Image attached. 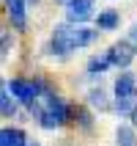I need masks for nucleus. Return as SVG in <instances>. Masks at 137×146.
I'll return each mask as SVG.
<instances>
[{
    "instance_id": "f257e3e1",
    "label": "nucleus",
    "mask_w": 137,
    "mask_h": 146,
    "mask_svg": "<svg viewBox=\"0 0 137 146\" xmlns=\"http://www.w3.org/2000/svg\"><path fill=\"white\" fill-rule=\"evenodd\" d=\"M8 94L19 102H36L39 99L41 91H47V83L41 80V77H33V80H25V77H14V80L6 83Z\"/></svg>"
},
{
    "instance_id": "f03ea898",
    "label": "nucleus",
    "mask_w": 137,
    "mask_h": 146,
    "mask_svg": "<svg viewBox=\"0 0 137 146\" xmlns=\"http://www.w3.org/2000/svg\"><path fill=\"white\" fill-rule=\"evenodd\" d=\"M66 119H69V105H66L60 97H49L44 110H39V121H41V127H47V130L63 127Z\"/></svg>"
},
{
    "instance_id": "7ed1b4c3",
    "label": "nucleus",
    "mask_w": 137,
    "mask_h": 146,
    "mask_svg": "<svg viewBox=\"0 0 137 146\" xmlns=\"http://www.w3.org/2000/svg\"><path fill=\"white\" fill-rule=\"evenodd\" d=\"M115 97H118V102H115V110H118V113H129L132 108H134V102H137V83H134L132 74L123 72L121 77L115 80ZM132 113H134V110H132Z\"/></svg>"
},
{
    "instance_id": "20e7f679",
    "label": "nucleus",
    "mask_w": 137,
    "mask_h": 146,
    "mask_svg": "<svg viewBox=\"0 0 137 146\" xmlns=\"http://www.w3.org/2000/svg\"><path fill=\"white\" fill-rule=\"evenodd\" d=\"M71 28H66V25H58L55 28V33H52V39H49V50L55 52L58 58H69L74 52V36H71Z\"/></svg>"
},
{
    "instance_id": "39448f33",
    "label": "nucleus",
    "mask_w": 137,
    "mask_h": 146,
    "mask_svg": "<svg viewBox=\"0 0 137 146\" xmlns=\"http://www.w3.org/2000/svg\"><path fill=\"white\" fill-rule=\"evenodd\" d=\"M3 3H6V14H8V19H11V25H14L16 31H22L25 22H28L25 0H3Z\"/></svg>"
},
{
    "instance_id": "423d86ee",
    "label": "nucleus",
    "mask_w": 137,
    "mask_h": 146,
    "mask_svg": "<svg viewBox=\"0 0 137 146\" xmlns=\"http://www.w3.org/2000/svg\"><path fill=\"white\" fill-rule=\"evenodd\" d=\"M134 44L132 41H118L113 50H110V58H113V64H118V66H129L132 61H134Z\"/></svg>"
},
{
    "instance_id": "0eeeda50",
    "label": "nucleus",
    "mask_w": 137,
    "mask_h": 146,
    "mask_svg": "<svg viewBox=\"0 0 137 146\" xmlns=\"http://www.w3.org/2000/svg\"><path fill=\"white\" fill-rule=\"evenodd\" d=\"M93 11V0H71L69 3V19L74 22H85Z\"/></svg>"
},
{
    "instance_id": "6e6552de",
    "label": "nucleus",
    "mask_w": 137,
    "mask_h": 146,
    "mask_svg": "<svg viewBox=\"0 0 137 146\" xmlns=\"http://www.w3.org/2000/svg\"><path fill=\"white\" fill-rule=\"evenodd\" d=\"M0 146H25V132L14 127H3L0 130Z\"/></svg>"
},
{
    "instance_id": "1a4fd4ad",
    "label": "nucleus",
    "mask_w": 137,
    "mask_h": 146,
    "mask_svg": "<svg viewBox=\"0 0 137 146\" xmlns=\"http://www.w3.org/2000/svg\"><path fill=\"white\" fill-rule=\"evenodd\" d=\"M118 22H121V17H118L115 8H104V11H99V17H96V25L102 31H113V28H118Z\"/></svg>"
},
{
    "instance_id": "9d476101",
    "label": "nucleus",
    "mask_w": 137,
    "mask_h": 146,
    "mask_svg": "<svg viewBox=\"0 0 137 146\" xmlns=\"http://www.w3.org/2000/svg\"><path fill=\"white\" fill-rule=\"evenodd\" d=\"M74 47H88V44H93L96 41V33L90 31V28H74Z\"/></svg>"
},
{
    "instance_id": "9b49d317",
    "label": "nucleus",
    "mask_w": 137,
    "mask_h": 146,
    "mask_svg": "<svg viewBox=\"0 0 137 146\" xmlns=\"http://www.w3.org/2000/svg\"><path fill=\"white\" fill-rule=\"evenodd\" d=\"M115 138H118V146H137V138H134V130L121 124L118 132H115Z\"/></svg>"
},
{
    "instance_id": "f8f14e48",
    "label": "nucleus",
    "mask_w": 137,
    "mask_h": 146,
    "mask_svg": "<svg viewBox=\"0 0 137 146\" xmlns=\"http://www.w3.org/2000/svg\"><path fill=\"white\" fill-rule=\"evenodd\" d=\"M110 64H113V58H110V50H107V52H102V55L90 58V64H88V72H104V69H107Z\"/></svg>"
},
{
    "instance_id": "ddd939ff",
    "label": "nucleus",
    "mask_w": 137,
    "mask_h": 146,
    "mask_svg": "<svg viewBox=\"0 0 137 146\" xmlns=\"http://www.w3.org/2000/svg\"><path fill=\"white\" fill-rule=\"evenodd\" d=\"M0 110H3V116L14 113V99H11V94H8L6 86H3V97H0Z\"/></svg>"
},
{
    "instance_id": "4468645a",
    "label": "nucleus",
    "mask_w": 137,
    "mask_h": 146,
    "mask_svg": "<svg viewBox=\"0 0 137 146\" xmlns=\"http://www.w3.org/2000/svg\"><path fill=\"white\" fill-rule=\"evenodd\" d=\"M74 116L80 119V127H82V130H90V116H88V110L77 108V110H74Z\"/></svg>"
},
{
    "instance_id": "2eb2a0df",
    "label": "nucleus",
    "mask_w": 137,
    "mask_h": 146,
    "mask_svg": "<svg viewBox=\"0 0 137 146\" xmlns=\"http://www.w3.org/2000/svg\"><path fill=\"white\" fill-rule=\"evenodd\" d=\"M88 97H90V102H93V105H99V108H104V105H107V102H104V91H102V88H99V91L93 88Z\"/></svg>"
},
{
    "instance_id": "dca6fc26",
    "label": "nucleus",
    "mask_w": 137,
    "mask_h": 146,
    "mask_svg": "<svg viewBox=\"0 0 137 146\" xmlns=\"http://www.w3.org/2000/svg\"><path fill=\"white\" fill-rule=\"evenodd\" d=\"M8 52V33H3V55Z\"/></svg>"
},
{
    "instance_id": "f3484780",
    "label": "nucleus",
    "mask_w": 137,
    "mask_h": 146,
    "mask_svg": "<svg viewBox=\"0 0 137 146\" xmlns=\"http://www.w3.org/2000/svg\"><path fill=\"white\" fill-rule=\"evenodd\" d=\"M132 121H134V124H137V108H134V113H132Z\"/></svg>"
},
{
    "instance_id": "a211bd4d",
    "label": "nucleus",
    "mask_w": 137,
    "mask_h": 146,
    "mask_svg": "<svg viewBox=\"0 0 137 146\" xmlns=\"http://www.w3.org/2000/svg\"><path fill=\"white\" fill-rule=\"evenodd\" d=\"M60 3H71V0H60Z\"/></svg>"
},
{
    "instance_id": "6ab92c4d",
    "label": "nucleus",
    "mask_w": 137,
    "mask_h": 146,
    "mask_svg": "<svg viewBox=\"0 0 137 146\" xmlns=\"http://www.w3.org/2000/svg\"><path fill=\"white\" fill-rule=\"evenodd\" d=\"M30 146H41V143H30Z\"/></svg>"
}]
</instances>
